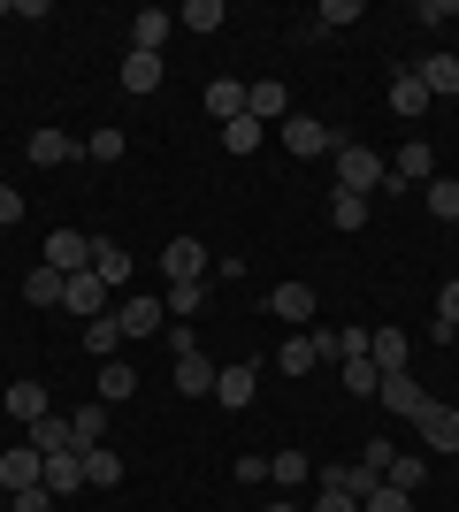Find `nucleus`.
Returning <instances> with one entry per match:
<instances>
[{
    "label": "nucleus",
    "instance_id": "a19ab883",
    "mask_svg": "<svg viewBox=\"0 0 459 512\" xmlns=\"http://www.w3.org/2000/svg\"><path fill=\"white\" fill-rule=\"evenodd\" d=\"M437 337H459V283L437 291Z\"/></svg>",
    "mask_w": 459,
    "mask_h": 512
},
{
    "label": "nucleus",
    "instance_id": "c03bdc74",
    "mask_svg": "<svg viewBox=\"0 0 459 512\" xmlns=\"http://www.w3.org/2000/svg\"><path fill=\"white\" fill-rule=\"evenodd\" d=\"M391 459H398V444H383V436H375V444H360V467H375V474H391Z\"/></svg>",
    "mask_w": 459,
    "mask_h": 512
},
{
    "label": "nucleus",
    "instance_id": "9b49d317",
    "mask_svg": "<svg viewBox=\"0 0 459 512\" xmlns=\"http://www.w3.org/2000/svg\"><path fill=\"white\" fill-rule=\"evenodd\" d=\"M215 375H222V367L207 360V352H184V360H176V375H169V383L184 390V398H215Z\"/></svg>",
    "mask_w": 459,
    "mask_h": 512
},
{
    "label": "nucleus",
    "instance_id": "423d86ee",
    "mask_svg": "<svg viewBox=\"0 0 459 512\" xmlns=\"http://www.w3.org/2000/svg\"><path fill=\"white\" fill-rule=\"evenodd\" d=\"M161 268H169V283H199L207 276V245H199V237H169V245H161Z\"/></svg>",
    "mask_w": 459,
    "mask_h": 512
},
{
    "label": "nucleus",
    "instance_id": "393cba45",
    "mask_svg": "<svg viewBox=\"0 0 459 512\" xmlns=\"http://www.w3.org/2000/svg\"><path fill=\"white\" fill-rule=\"evenodd\" d=\"M31 451H39V459H54V451H77V436H69V421H54V413H39V421H31Z\"/></svg>",
    "mask_w": 459,
    "mask_h": 512
},
{
    "label": "nucleus",
    "instance_id": "6e6552de",
    "mask_svg": "<svg viewBox=\"0 0 459 512\" xmlns=\"http://www.w3.org/2000/svg\"><path fill=\"white\" fill-rule=\"evenodd\" d=\"M314 283H276V291H268V314L276 321H291V329H306V321H314Z\"/></svg>",
    "mask_w": 459,
    "mask_h": 512
},
{
    "label": "nucleus",
    "instance_id": "a878e982",
    "mask_svg": "<svg viewBox=\"0 0 459 512\" xmlns=\"http://www.w3.org/2000/svg\"><path fill=\"white\" fill-rule=\"evenodd\" d=\"M421 207L437 214V222H459V176H429V184H421Z\"/></svg>",
    "mask_w": 459,
    "mask_h": 512
},
{
    "label": "nucleus",
    "instance_id": "de8ad7c7",
    "mask_svg": "<svg viewBox=\"0 0 459 512\" xmlns=\"http://www.w3.org/2000/svg\"><path fill=\"white\" fill-rule=\"evenodd\" d=\"M8 222H23V192L16 184H0V230H8Z\"/></svg>",
    "mask_w": 459,
    "mask_h": 512
},
{
    "label": "nucleus",
    "instance_id": "e433bc0d",
    "mask_svg": "<svg viewBox=\"0 0 459 512\" xmlns=\"http://www.w3.org/2000/svg\"><path fill=\"white\" fill-rule=\"evenodd\" d=\"M306 474H314V467H306V451H276V459H268V482H284V490H299Z\"/></svg>",
    "mask_w": 459,
    "mask_h": 512
},
{
    "label": "nucleus",
    "instance_id": "b1692460",
    "mask_svg": "<svg viewBox=\"0 0 459 512\" xmlns=\"http://www.w3.org/2000/svg\"><path fill=\"white\" fill-rule=\"evenodd\" d=\"M207 115H215V123H238L245 115V85L238 77H215V85H207Z\"/></svg>",
    "mask_w": 459,
    "mask_h": 512
},
{
    "label": "nucleus",
    "instance_id": "79ce46f5",
    "mask_svg": "<svg viewBox=\"0 0 459 512\" xmlns=\"http://www.w3.org/2000/svg\"><path fill=\"white\" fill-rule=\"evenodd\" d=\"M54 505H62V497L46 490V482H39V490H16V497H8V512H54Z\"/></svg>",
    "mask_w": 459,
    "mask_h": 512
},
{
    "label": "nucleus",
    "instance_id": "72a5a7b5",
    "mask_svg": "<svg viewBox=\"0 0 459 512\" xmlns=\"http://www.w3.org/2000/svg\"><path fill=\"white\" fill-rule=\"evenodd\" d=\"M115 344H123V329H115V314L85 321V352H92V360H115Z\"/></svg>",
    "mask_w": 459,
    "mask_h": 512
},
{
    "label": "nucleus",
    "instance_id": "f704fd0d",
    "mask_svg": "<svg viewBox=\"0 0 459 512\" xmlns=\"http://www.w3.org/2000/svg\"><path fill=\"white\" fill-rule=\"evenodd\" d=\"M161 306H169L176 321H192L199 306H207V276H199V283H169V299H161Z\"/></svg>",
    "mask_w": 459,
    "mask_h": 512
},
{
    "label": "nucleus",
    "instance_id": "5701e85b",
    "mask_svg": "<svg viewBox=\"0 0 459 512\" xmlns=\"http://www.w3.org/2000/svg\"><path fill=\"white\" fill-rule=\"evenodd\" d=\"M123 92H161V54H123Z\"/></svg>",
    "mask_w": 459,
    "mask_h": 512
},
{
    "label": "nucleus",
    "instance_id": "412c9836",
    "mask_svg": "<svg viewBox=\"0 0 459 512\" xmlns=\"http://www.w3.org/2000/svg\"><path fill=\"white\" fill-rule=\"evenodd\" d=\"M391 115H406V123H421V115H429V85H421L414 69H406V77H391Z\"/></svg>",
    "mask_w": 459,
    "mask_h": 512
},
{
    "label": "nucleus",
    "instance_id": "a211bd4d",
    "mask_svg": "<svg viewBox=\"0 0 459 512\" xmlns=\"http://www.w3.org/2000/svg\"><path fill=\"white\" fill-rule=\"evenodd\" d=\"M46 490H54V497L85 490V451H54V459H46Z\"/></svg>",
    "mask_w": 459,
    "mask_h": 512
},
{
    "label": "nucleus",
    "instance_id": "c85d7f7f",
    "mask_svg": "<svg viewBox=\"0 0 459 512\" xmlns=\"http://www.w3.org/2000/svg\"><path fill=\"white\" fill-rule=\"evenodd\" d=\"M368 199H360V192H329V222H337V230H368Z\"/></svg>",
    "mask_w": 459,
    "mask_h": 512
},
{
    "label": "nucleus",
    "instance_id": "37998d69",
    "mask_svg": "<svg viewBox=\"0 0 459 512\" xmlns=\"http://www.w3.org/2000/svg\"><path fill=\"white\" fill-rule=\"evenodd\" d=\"M314 23H322V31H337V23H360V0H322V16H314Z\"/></svg>",
    "mask_w": 459,
    "mask_h": 512
},
{
    "label": "nucleus",
    "instance_id": "20e7f679",
    "mask_svg": "<svg viewBox=\"0 0 459 512\" xmlns=\"http://www.w3.org/2000/svg\"><path fill=\"white\" fill-rule=\"evenodd\" d=\"M414 428H421L429 451H459V406H444V398H429V406L414 413Z\"/></svg>",
    "mask_w": 459,
    "mask_h": 512
},
{
    "label": "nucleus",
    "instance_id": "0eeeda50",
    "mask_svg": "<svg viewBox=\"0 0 459 512\" xmlns=\"http://www.w3.org/2000/svg\"><path fill=\"white\" fill-rule=\"evenodd\" d=\"M62 306H69V314H85V321H100V314H108V283L92 276V268H77V276L62 283Z\"/></svg>",
    "mask_w": 459,
    "mask_h": 512
},
{
    "label": "nucleus",
    "instance_id": "39448f33",
    "mask_svg": "<svg viewBox=\"0 0 459 512\" xmlns=\"http://www.w3.org/2000/svg\"><path fill=\"white\" fill-rule=\"evenodd\" d=\"M253 390H261V360H230V367L215 375V398H222L230 413H245V406H253Z\"/></svg>",
    "mask_w": 459,
    "mask_h": 512
},
{
    "label": "nucleus",
    "instance_id": "6ab92c4d",
    "mask_svg": "<svg viewBox=\"0 0 459 512\" xmlns=\"http://www.w3.org/2000/svg\"><path fill=\"white\" fill-rule=\"evenodd\" d=\"M92 276L108 283V291H115V283H131V253H123L115 237H92Z\"/></svg>",
    "mask_w": 459,
    "mask_h": 512
},
{
    "label": "nucleus",
    "instance_id": "49530a36",
    "mask_svg": "<svg viewBox=\"0 0 459 512\" xmlns=\"http://www.w3.org/2000/svg\"><path fill=\"white\" fill-rule=\"evenodd\" d=\"M314 512H360V497H345V490H329V482H322V497H314Z\"/></svg>",
    "mask_w": 459,
    "mask_h": 512
},
{
    "label": "nucleus",
    "instance_id": "f03ea898",
    "mask_svg": "<svg viewBox=\"0 0 459 512\" xmlns=\"http://www.w3.org/2000/svg\"><path fill=\"white\" fill-rule=\"evenodd\" d=\"M284 146L299 153V161H314V153H337V130H329L322 115H284Z\"/></svg>",
    "mask_w": 459,
    "mask_h": 512
},
{
    "label": "nucleus",
    "instance_id": "f3484780",
    "mask_svg": "<svg viewBox=\"0 0 459 512\" xmlns=\"http://www.w3.org/2000/svg\"><path fill=\"white\" fill-rule=\"evenodd\" d=\"M414 77L429 85V100H459V54H429Z\"/></svg>",
    "mask_w": 459,
    "mask_h": 512
},
{
    "label": "nucleus",
    "instance_id": "a18cd8bd",
    "mask_svg": "<svg viewBox=\"0 0 459 512\" xmlns=\"http://www.w3.org/2000/svg\"><path fill=\"white\" fill-rule=\"evenodd\" d=\"M459 16V0H421V8H414V23H452Z\"/></svg>",
    "mask_w": 459,
    "mask_h": 512
},
{
    "label": "nucleus",
    "instance_id": "09e8293b",
    "mask_svg": "<svg viewBox=\"0 0 459 512\" xmlns=\"http://www.w3.org/2000/svg\"><path fill=\"white\" fill-rule=\"evenodd\" d=\"M268 512H299V505H268Z\"/></svg>",
    "mask_w": 459,
    "mask_h": 512
},
{
    "label": "nucleus",
    "instance_id": "473e14b6",
    "mask_svg": "<svg viewBox=\"0 0 459 512\" xmlns=\"http://www.w3.org/2000/svg\"><path fill=\"white\" fill-rule=\"evenodd\" d=\"M176 23L207 39V31H222V23H230V16H222V0H184V16H176Z\"/></svg>",
    "mask_w": 459,
    "mask_h": 512
},
{
    "label": "nucleus",
    "instance_id": "aec40b11",
    "mask_svg": "<svg viewBox=\"0 0 459 512\" xmlns=\"http://www.w3.org/2000/svg\"><path fill=\"white\" fill-rule=\"evenodd\" d=\"M368 360L383 375H406V329H368Z\"/></svg>",
    "mask_w": 459,
    "mask_h": 512
},
{
    "label": "nucleus",
    "instance_id": "f8f14e48",
    "mask_svg": "<svg viewBox=\"0 0 459 512\" xmlns=\"http://www.w3.org/2000/svg\"><path fill=\"white\" fill-rule=\"evenodd\" d=\"M46 268H62V276L92 268V237H77V230H54V237H46Z\"/></svg>",
    "mask_w": 459,
    "mask_h": 512
},
{
    "label": "nucleus",
    "instance_id": "bb28decb",
    "mask_svg": "<svg viewBox=\"0 0 459 512\" xmlns=\"http://www.w3.org/2000/svg\"><path fill=\"white\" fill-rule=\"evenodd\" d=\"M62 268H46V260H39V268H31V276H23V299H31V306H62Z\"/></svg>",
    "mask_w": 459,
    "mask_h": 512
},
{
    "label": "nucleus",
    "instance_id": "7ed1b4c3",
    "mask_svg": "<svg viewBox=\"0 0 459 512\" xmlns=\"http://www.w3.org/2000/svg\"><path fill=\"white\" fill-rule=\"evenodd\" d=\"M77 153H85V138H69V130H31V146H23V161H31V169H62V161H77Z\"/></svg>",
    "mask_w": 459,
    "mask_h": 512
},
{
    "label": "nucleus",
    "instance_id": "58836bf2",
    "mask_svg": "<svg viewBox=\"0 0 459 512\" xmlns=\"http://www.w3.org/2000/svg\"><path fill=\"white\" fill-rule=\"evenodd\" d=\"M360 512H414V497H406V490H391V482H375V490L360 497Z\"/></svg>",
    "mask_w": 459,
    "mask_h": 512
},
{
    "label": "nucleus",
    "instance_id": "7c9ffc66",
    "mask_svg": "<svg viewBox=\"0 0 459 512\" xmlns=\"http://www.w3.org/2000/svg\"><path fill=\"white\" fill-rule=\"evenodd\" d=\"M8 413H16V421L31 428V421L46 413V383H8Z\"/></svg>",
    "mask_w": 459,
    "mask_h": 512
},
{
    "label": "nucleus",
    "instance_id": "9d476101",
    "mask_svg": "<svg viewBox=\"0 0 459 512\" xmlns=\"http://www.w3.org/2000/svg\"><path fill=\"white\" fill-rule=\"evenodd\" d=\"M375 398H383V413H398V421H414V413L429 406V390L414 383V367H406V375H383V390H375Z\"/></svg>",
    "mask_w": 459,
    "mask_h": 512
},
{
    "label": "nucleus",
    "instance_id": "c9c22d12",
    "mask_svg": "<svg viewBox=\"0 0 459 512\" xmlns=\"http://www.w3.org/2000/svg\"><path fill=\"white\" fill-rule=\"evenodd\" d=\"M383 482H391V490H406V497H414L421 482H429V467H421L414 451H398V459H391V474H383Z\"/></svg>",
    "mask_w": 459,
    "mask_h": 512
},
{
    "label": "nucleus",
    "instance_id": "c756f323",
    "mask_svg": "<svg viewBox=\"0 0 459 512\" xmlns=\"http://www.w3.org/2000/svg\"><path fill=\"white\" fill-rule=\"evenodd\" d=\"M69 436H77V451H92L100 436H108V406H77L69 413Z\"/></svg>",
    "mask_w": 459,
    "mask_h": 512
},
{
    "label": "nucleus",
    "instance_id": "ea45409f",
    "mask_svg": "<svg viewBox=\"0 0 459 512\" xmlns=\"http://www.w3.org/2000/svg\"><path fill=\"white\" fill-rule=\"evenodd\" d=\"M222 146H230V153H253V146H261V123H253V115L222 123Z\"/></svg>",
    "mask_w": 459,
    "mask_h": 512
},
{
    "label": "nucleus",
    "instance_id": "f257e3e1",
    "mask_svg": "<svg viewBox=\"0 0 459 512\" xmlns=\"http://www.w3.org/2000/svg\"><path fill=\"white\" fill-rule=\"evenodd\" d=\"M391 184V161L375 146H360V138H337V192H360V199H375Z\"/></svg>",
    "mask_w": 459,
    "mask_h": 512
},
{
    "label": "nucleus",
    "instance_id": "cd10ccee",
    "mask_svg": "<svg viewBox=\"0 0 459 512\" xmlns=\"http://www.w3.org/2000/svg\"><path fill=\"white\" fill-rule=\"evenodd\" d=\"M138 390V375H131V360H100V406H123Z\"/></svg>",
    "mask_w": 459,
    "mask_h": 512
},
{
    "label": "nucleus",
    "instance_id": "2eb2a0df",
    "mask_svg": "<svg viewBox=\"0 0 459 512\" xmlns=\"http://www.w3.org/2000/svg\"><path fill=\"white\" fill-rule=\"evenodd\" d=\"M245 115H253V123H284V115H291V92L284 85H245Z\"/></svg>",
    "mask_w": 459,
    "mask_h": 512
},
{
    "label": "nucleus",
    "instance_id": "8fccbe9b",
    "mask_svg": "<svg viewBox=\"0 0 459 512\" xmlns=\"http://www.w3.org/2000/svg\"><path fill=\"white\" fill-rule=\"evenodd\" d=\"M0 512H8V505H0Z\"/></svg>",
    "mask_w": 459,
    "mask_h": 512
},
{
    "label": "nucleus",
    "instance_id": "dca6fc26",
    "mask_svg": "<svg viewBox=\"0 0 459 512\" xmlns=\"http://www.w3.org/2000/svg\"><path fill=\"white\" fill-rule=\"evenodd\" d=\"M161 321H169L161 299H131L123 314H115V329H123V337H161Z\"/></svg>",
    "mask_w": 459,
    "mask_h": 512
},
{
    "label": "nucleus",
    "instance_id": "1a4fd4ad",
    "mask_svg": "<svg viewBox=\"0 0 459 512\" xmlns=\"http://www.w3.org/2000/svg\"><path fill=\"white\" fill-rule=\"evenodd\" d=\"M39 482H46V459L31 444H23V451H0V490H8V497H16V490H39Z\"/></svg>",
    "mask_w": 459,
    "mask_h": 512
},
{
    "label": "nucleus",
    "instance_id": "4468645a",
    "mask_svg": "<svg viewBox=\"0 0 459 512\" xmlns=\"http://www.w3.org/2000/svg\"><path fill=\"white\" fill-rule=\"evenodd\" d=\"M169 46V8H138L131 16V54H161Z\"/></svg>",
    "mask_w": 459,
    "mask_h": 512
},
{
    "label": "nucleus",
    "instance_id": "4be33fe9",
    "mask_svg": "<svg viewBox=\"0 0 459 512\" xmlns=\"http://www.w3.org/2000/svg\"><path fill=\"white\" fill-rule=\"evenodd\" d=\"M115 482H123V451L92 444V451H85V490H115Z\"/></svg>",
    "mask_w": 459,
    "mask_h": 512
},
{
    "label": "nucleus",
    "instance_id": "4c0bfd02",
    "mask_svg": "<svg viewBox=\"0 0 459 512\" xmlns=\"http://www.w3.org/2000/svg\"><path fill=\"white\" fill-rule=\"evenodd\" d=\"M345 390L352 398H375V390H383V367L375 360H345Z\"/></svg>",
    "mask_w": 459,
    "mask_h": 512
},
{
    "label": "nucleus",
    "instance_id": "ddd939ff",
    "mask_svg": "<svg viewBox=\"0 0 459 512\" xmlns=\"http://www.w3.org/2000/svg\"><path fill=\"white\" fill-rule=\"evenodd\" d=\"M391 176L406 184V192H414V184H429V176H437V146H421V138H414V146H398Z\"/></svg>",
    "mask_w": 459,
    "mask_h": 512
},
{
    "label": "nucleus",
    "instance_id": "2f4dec72",
    "mask_svg": "<svg viewBox=\"0 0 459 512\" xmlns=\"http://www.w3.org/2000/svg\"><path fill=\"white\" fill-rule=\"evenodd\" d=\"M85 153H92V161H100V169H108V161H123V153H131V138H123V130H115V123H100V130H92V138H85Z\"/></svg>",
    "mask_w": 459,
    "mask_h": 512
}]
</instances>
